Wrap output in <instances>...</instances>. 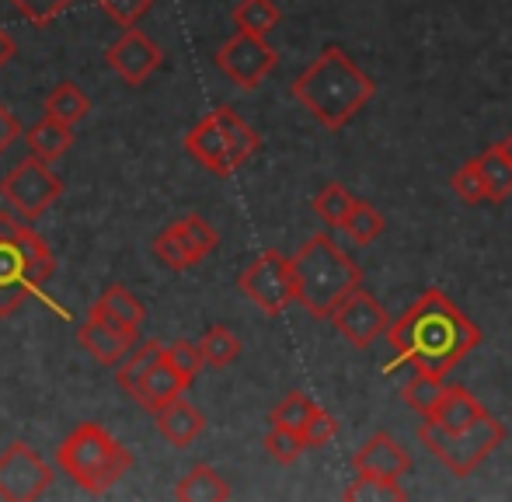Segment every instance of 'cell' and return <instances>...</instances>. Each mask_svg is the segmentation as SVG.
<instances>
[{
	"label": "cell",
	"mask_w": 512,
	"mask_h": 502,
	"mask_svg": "<svg viewBox=\"0 0 512 502\" xmlns=\"http://www.w3.org/2000/svg\"><path fill=\"white\" fill-rule=\"evenodd\" d=\"M164 360L171 363V367L178 370L185 380H196L199 377V370L206 367V360H203V349L199 346H192V342H185V339H178V342H171V346H164Z\"/></svg>",
	"instance_id": "cell-36"
},
{
	"label": "cell",
	"mask_w": 512,
	"mask_h": 502,
	"mask_svg": "<svg viewBox=\"0 0 512 502\" xmlns=\"http://www.w3.org/2000/svg\"><path fill=\"white\" fill-rule=\"evenodd\" d=\"M199 349H203L206 367L223 370L241 356V339H237L227 325H213V328H206V335L199 339Z\"/></svg>",
	"instance_id": "cell-27"
},
{
	"label": "cell",
	"mask_w": 512,
	"mask_h": 502,
	"mask_svg": "<svg viewBox=\"0 0 512 502\" xmlns=\"http://www.w3.org/2000/svg\"><path fill=\"white\" fill-rule=\"evenodd\" d=\"M478 164H481V175H485V182H488V196H492V203L509 199L512 196V161L502 154L499 143L488 147V150H481Z\"/></svg>",
	"instance_id": "cell-25"
},
{
	"label": "cell",
	"mask_w": 512,
	"mask_h": 502,
	"mask_svg": "<svg viewBox=\"0 0 512 502\" xmlns=\"http://www.w3.org/2000/svg\"><path fill=\"white\" fill-rule=\"evenodd\" d=\"M21 136V126H18V119L11 116V112L0 105V154H4L7 147H11L14 140Z\"/></svg>",
	"instance_id": "cell-40"
},
{
	"label": "cell",
	"mask_w": 512,
	"mask_h": 502,
	"mask_svg": "<svg viewBox=\"0 0 512 502\" xmlns=\"http://www.w3.org/2000/svg\"><path fill=\"white\" fill-rule=\"evenodd\" d=\"M53 272L56 258L46 241L18 217L0 213V318H11L32 297H42Z\"/></svg>",
	"instance_id": "cell-4"
},
{
	"label": "cell",
	"mask_w": 512,
	"mask_h": 502,
	"mask_svg": "<svg viewBox=\"0 0 512 502\" xmlns=\"http://www.w3.org/2000/svg\"><path fill=\"white\" fill-rule=\"evenodd\" d=\"M502 440H506V426L499 419H492V415H485V419L471 422L464 429H443L432 426V422L418 426V443H425V450L457 478L471 475L485 457H492L502 447Z\"/></svg>",
	"instance_id": "cell-7"
},
{
	"label": "cell",
	"mask_w": 512,
	"mask_h": 502,
	"mask_svg": "<svg viewBox=\"0 0 512 502\" xmlns=\"http://www.w3.org/2000/svg\"><path fill=\"white\" fill-rule=\"evenodd\" d=\"M175 234H178V241L185 245V251L192 255V262H203V258H209L216 251V245H220V238H216V231H213V224L209 220H203L199 213H189V217H182V220H175Z\"/></svg>",
	"instance_id": "cell-23"
},
{
	"label": "cell",
	"mask_w": 512,
	"mask_h": 502,
	"mask_svg": "<svg viewBox=\"0 0 512 502\" xmlns=\"http://www.w3.org/2000/svg\"><path fill=\"white\" fill-rule=\"evenodd\" d=\"M175 499L182 502H223L230 499V485L220 478V471L209 464H196L182 482L175 485Z\"/></svg>",
	"instance_id": "cell-21"
},
{
	"label": "cell",
	"mask_w": 512,
	"mask_h": 502,
	"mask_svg": "<svg viewBox=\"0 0 512 502\" xmlns=\"http://www.w3.org/2000/svg\"><path fill=\"white\" fill-rule=\"evenodd\" d=\"M14 7H18L21 18H28L32 25H49V21H56L63 11L70 7V0H11Z\"/></svg>",
	"instance_id": "cell-37"
},
{
	"label": "cell",
	"mask_w": 512,
	"mask_h": 502,
	"mask_svg": "<svg viewBox=\"0 0 512 502\" xmlns=\"http://www.w3.org/2000/svg\"><path fill=\"white\" fill-rule=\"evenodd\" d=\"M345 234H349L356 245H373V241L384 234L387 220L380 217V210H373L370 203H363V199H356V206H352L349 220H345Z\"/></svg>",
	"instance_id": "cell-32"
},
{
	"label": "cell",
	"mask_w": 512,
	"mask_h": 502,
	"mask_svg": "<svg viewBox=\"0 0 512 502\" xmlns=\"http://www.w3.org/2000/svg\"><path fill=\"white\" fill-rule=\"evenodd\" d=\"M53 485V468L28 443H11L0 454V499L32 502L42 499Z\"/></svg>",
	"instance_id": "cell-11"
},
{
	"label": "cell",
	"mask_w": 512,
	"mask_h": 502,
	"mask_svg": "<svg viewBox=\"0 0 512 502\" xmlns=\"http://www.w3.org/2000/svg\"><path fill=\"white\" fill-rule=\"evenodd\" d=\"M185 387H189V380H185V377L178 374V370L171 367V363L161 356V363H154V370H150V374L143 377V384H140V391L133 394V401H136L140 408H147L150 415H154V412H161V408L168 405V401L182 398Z\"/></svg>",
	"instance_id": "cell-17"
},
{
	"label": "cell",
	"mask_w": 512,
	"mask_h": 502,
	"mask_svg": "<svg viewBox=\"0 0 512 502\" xmlns=\"http://www.w3.org/2000/svg\"><path fill=\"white\" fill-rule=\"evenodd\" d=\"M63 196V182L49 171V164L42 157H28V161L14 164L0 182V199L11 206L14 213H21V220H35Z\"/></svg>",
	"instance_id": "cell-9"
},
{
	"label": "cell",
	"mask_w": 512,
	"mask_h": 502,
	"mask_svg": "<svg viewBox=\"0 0 512 502\" xmlns=\"http://www.w3.org/2000/svg\"><path fill=\"white\" fill-rule=\"evenodd\" d=\"M25 143L32 147L35 157H42L46 164H53L56 157L67 154L70 143H74V126L60 123V119H53V116H42L39 123L25 133Z\"/></svg>",
	"instance_id": "cell-19"
},
{
	"label": "cell",
	"mask_w": 512,
	"mask_h": 502,
	"mask_svg": "<svg viewBox=\"0 0 512 502\" xmlns=\"http://www.w3.org/2000/svg\"><path fill=\"white\" fill-rule=\"evenodd\" d=\"M293 283L297 304L310 318H331L335 307L363 286V272L328 234H314L293 255Z\"/></svg>",
	"instance_id": "cell-3"
},
{
	"label": "cell",
	"mask_w": 512,
	"mask_h": 502,
	"mask_svg": "<svg viewBox=\"0 0 512 502\" xmlns=\"http://www.w3.org/2000/svg\"><path fill=\"white\" fill-rule=\"evenodd\" d=\"M335 433H338V422H335V415H331V412H324V408H317V412H314V419H310L307 426H304V443H307V450L324 447V443H328Z\"/></svg>",
	"instance_id": "cell-39"
},
{
	"label": "cell",
	"mask_w": 512,
	"mask_h": 502,
	"mask_svg": "<svg viewBox=\"0 0 512 502\" xmlns=\"http://www.w3.org/2000/svg\"><path fill=\"white\" fill-rule=\"evenodd\" d=\"M279 7L272 0H237L234 4V25L237 32H251V35H265L279 25Z\"/></svg>",
	"instance_id": "cell-26"
},
{
	"label": "cell",
	"mask_w": 512,
	"mask_h": 502,
	"mask_svg": "<svg viewBox=\"0 0 512 502\" xmlns=\"http://www.w3.org/2000/svg\"><path fill=\"white\" fill-rule=\"evenodd\" d=\"M98 311H105L112 321H119V325L126 328H140L143 318H147V307H143L140 297H133V293L126 290V286H108V290L102 293V297L95 300Z\"/></svg>",
	"instance_id": "cell-24"
},
{
	"label": "cell",
	"mask_w": 512,
	"mask_h": 502,
	"mask_svg": "<svg viewBox=\"0 0 512 502\" xmlns=\"http://www.w3.org/2000/svg\"><path fill=\"white\" fill-rule=\"evenodd\" d=\"M154 426L171 447H189V443H196L199 436H203L206 415L199 412L192 401L175 398V401H168L161 412H154Z\"/></svg>",
	"instance_id": "cell-16"
},
{
	"label": "cell",
	"mask_w": 512,
	"mask_h": 502,
	"mask_svg": "<svg viewBox=\"0 0 512 502\" xmlns=\"http://www.w3.org/2000/svg\"><path fill=\"white\" fill-rule=\"evenodd\" d=\"M77 339H81V346L88 349L98 363H105V367H119L122 356L140 342V328L119 325V321H112L105 311H98V307L91 304L88 321L81 325Z\"/></svg>",
	"instance_id": "cell-13"
},
{
	"label": "cell",
	"mask_w": 512,
	"mask_h": 502,
	"mask_svg": "<svg viewBox=\"0 0 512 502\" xmlns=\"http://www.w3.org/2000/svg\"><path fill=\"white\" fill-rule=\"evenodd\" d=\"M443 391H446V384H443V377H432V374H418L415 370V377L405 384V391H401V398L408 401V408H415L422 419H429L432 415V408L439 405V398H443Z\"/></svg>",
	"instance_id": "cell-30"
},
{
	"label": "cell",
	"mask_w": 512,
	"mask_h": 502,
	"mask_svg": "<svg viewBox=\"0 0 512 502\" xmlns=\"http://www.w3.org/2000/svg\"><path fill=\"white\" fill-rule=\"evenodd\" d=\"M98 4H102V11L112 21H119L122 28H133L136 21L154 7V0H98Z\"/></svg>",
	"instance_id": "cell-38"
},
{
	"label": "cell",
	"mask_w": 512,
	"mask_h": 502,
	"mask_svg": "<svg viewBox=\"0 0 512 502\" xmlns=\"http://www.w3.org/2000/svg\"><path fill=\"white\" fill-rule=\"evenodd\" d=\"M290 91L324 129H342L377 95V84L342 46H324Z\"/></svg>",
	"instance_id": "cell-2"
},
{
	"label": "cell",
	"mask_w": 512,
	"mask_h": 502,
	"mask_svg": "<svg viewBox=\"0 0 512 502\" xmlns=\"http://www.w3.org/2000/svg\"><path fill=\"white\" fill-rule=\"evenodd\" d=\"M279 53L265 42V35L234 32L220 49H216V67L237 84V88L251 91L276 70Z\"/></svg>",
	"instance_id": "cell-10"
},
{
	"label": "cell",
	"mask_w": 512,
	"mask_h": 502,
	"mask_svg": "<svg viewBox=\"0 0 512 502\" xmlns=\"http://www.w3.org/2000/svg\"><path fill=\"white\" fill-rule=\"evenodd\" d=\"M265 450H269L272 461H279V464H297L300 454L307 450V443H304V433H293V429L272 426L269 436H265Z\"/></svg>",
	"instance_id": "cell-34"
},
{
	"label": "cell",
	"mask_w": 512,
	"mask_h": 502,
	"mask_svg": "<svg viewBox=\"0 0 512 502\" xmlns=\"http://www.w3.org/2000/svg\"><path fill=\"white\" fill-rule=\"evenodd\" d=\"M7 60H14V39L0 28V70L7 67Z\"/></svg>",
	"instance_id": "cell-41"
},
{
	"label": "cell",
	"mask_w": 512,
	"mask_h": 502,
	"mask_svg": "<svg viewBox=\"0 0 512 502\" xmlns=\"http://www.w3.org/2000/svg\"><path fill=\"white\" fill-rule=\"evenodd\" d=\"M352 206H356V196H352V192L345 189V185H338V182H328L314 196V213L331 227H342L345 220H349Z\"/></svg>",
	"instance_id": "cell-29"
},
{
	"label": "cell",
	"mask_w": 512,
	"mask_h": 502,
	"mask_svg": "<svg viewBox=\"0 0 512 502\" xmlns=\"http://www.w3.org/2000/svg\"><path fill=\"white\" fill-rule=\"evenodd\" d=\"M154 258L161 265H168V269H175V272L192 269V265H196L189 251H185V245L178 241V234H175V227H171V224L154 238Z\"/></svg>",
	"instance_id": "cell-35"
},
{
	"label": "cell",
	"mask_w": 512,
	"mask_h": 502,
	"mask_svg": "<svg viewBox=\"0 0 512 502\" xmlns=\"http://www.w3.org/2000/svg\"><path fill=\"white\" fill-rule=\"evenodd\" d=\"M450 185H453V192H457L464 203H492V196H488V182H485V175H481V164H478V157L474 161H467L460 171H453V178H450Z\"/></svg>",
	"instance_id": "cell-33"
},
{
	"label": "cell",
	"mask_w": 512,
	"mask_h": 502,
	"mask_svg": "<svg viewBox=\"0 0 512 502\" xmlns=\"http://www.w3.org/2000/svg\"><path fill=\"white\" fill-rule=\"evenodd\" d=\"M352 468H356V475L405 478L411 471V457L391 433H373L370 440L352 454Z\"/></svg>",
	"instance_id": "cell-15"
},
{
	"label": "cell",
	"mask_w": 512,
	"mask_h": 502,
	"mask_svg": "<svg viewBox=\"0 0 512 502\" xmlns=\"http://www.w3.org/2000/svg\"><path fill=\"white\" fill-rule=\"evenodd\" d=\"M485 405H481L478 398H474L467 387L460 384H446L443 398H439V405L432 408V415L425 422H432V426H443V429H464L471 426V422L485 419Z\"/></svg>",
	"instance_id": "cell-18"
},
{
	"label": "cell",
	"mask_w": 512,
	"mask_h": 502,
	"mask_svg": "<svg viewBox=\"0 0 512 502\" xmlns=\"http://www.w3.org/2000/svg\"><path fill=\"white\" fill-rule=\"evenodd\" d=\"M42 109H46V116L60 119V123L77 126L91 112V98L84 95L77 84L63 81V84H56V88L49 91V98H46V105H42Z\"/></svg>",
	"instance_id": "cell-22"
},
{
	"label": "cell",
	"mask_w": 512,
	"mask_h": 502,
	"mask_svg": "<svg viewBox=\"0 0 512 502\" xmlns=\"http://www.w3.org/2000/svg\"><path fill=\"white\" fill-rule=\"evenodd\" d=\"M328 321L335 325V332L356 349H370L373 342H377L380 335H387V328H391L387 307L380 304L373 293H366L363 286H359L356 293H349V297L335 307V314H331Z\"/></svg>",
	"instance_id": "cell-12"
},
{
	"label": "cell",
	"mask_w": 512,
	"mask_h": 502,
	"mask_svg": "<svg viewBox=\"0 0 512 502\" xmlns=\"http://www.w3.org/2000/svg\"><path fill=\"white\" fill-rule=\"evenodd\" d=\"M258 147H262V136L244 123L234 109H227V105L213 109L185 133V150L206 171H213L220 178L234 175L244 161H251L258 154Z\"/></svg>",
	"instance_id": "cell-6"
},
{
	"label": "cell",
	"mask_w": 512,
	"mask_h": 502,
	"mask_svg": "<svg viewBox=\"0 0 512 502\" xmlns=\"http://www.w3.org/2000/svg\"><path fill=\"white\" fill-rule=\"evenodd\" d=\"M161 356H164V346H161V342H154V339L136 342V346L129 349L126 356H122L119 374H115V380H119V387L129 394V398H133V394L140 391L143 377H147L150 370H154V363H161Z\"/></svg>",
	"instance_id": "cell-20"
},
{
	"label": "cell",
	"mask_w": 512,
	"mask_h": 502,
	"mask_svg": "<svg viewBox=\"0 0 512 502\" xmlns=\"http://www.w3.org/2000/svg\"><path fill=\"white\" fill-rule=\"evenodd\" d=\"M349 502H398L408 499L398 478H380V475H356V482L345 489Z\"/></svg>",
	"instance_id": "cell-28"
},
{
	"label": "cell",
	"mask_w": 512,
	"mask_h": 502,
	"mask_svg": "<svg viewBox=\"0 0 512 502\" xmlns=\"http://www.w3.org/2000/svg\"><path fill=\"white\" fill-rule=\"evenodd\" d=\"M56 464L67 478H74V485H81L91 496L115 489L126 478V471L133 468V454L115 440L108 429L98 422H84L77 426L67 440L56 450Z\"/></svg>",
	"instance_id": "cell-5"
},
{
	"label": "cell",
	"mask_w": 512,
	"mask_h": 502,
	"mask_svg": "<svg viewBox=\"0 0 512 502\" xmlns=\"http://www.w3.org/2000/svg\"><path fill=\"white\" fill-rule=\"evenodd\" d=\"M394 360L387 363V374L394 367H415L418 374L446 377L471 349L481 346V328L446 297L443 290H425L415 304L387 328Z\"/></svg>",
	"instance_id": "cell-1"
},
{
	"label": "cell",
	"mask_w": 512,
	"mask_h": 502,
	"mask_svg": "<svg viewBox=\"0 0 512 502\" xmlns=\"http://www.w3.org/2000/svg\"><path fill=\"white\" fill-rule=\"evenodd\" d=\"M105 60H108V67L122 77V81L136 88V84H143L157 67H161L164 53L143 32L129 28V32H122V39L115 42V46H108Z\"/></svg>",
	"instance_id": "cell-14"
},
{
	"label": "cell",
	"mask_w": 512,
	"mask_h": 502,
	"mask_svg": "<svg viewBox=\"0 0 512 502\" xmlns=\"http://www.w3.org/2000/svg\"><path fill=\"white\" fill-rule=\"evenodd\" d=\"M314 412H317V405L307 398V394H300V391H290L283 401H279L276 408H272V415H269V422L272 426H283V429H293V433H304V426L310 419H314Z\"/></svg>",
	"instance_id": "cell-31"
},
{
	"label": "cell",
	"mask_w": 512,
	"mask_h": 502,
	"mask_svg": "<svg viewBox=\"0 0 512 502\" xmlns=\"http://www.w3.org/2000/svg\"><path fill=\"white\" fill-rule=\"evenodd\" d=\"M237 290L269 318L286 311L290 300H297V283H293V258L283 251L269 248L237 276Z\"/></svg>",
	"instance_id": "cell-8"
},
{
	"label": "cell",
	"mask_w": 512,
	"mask_h": 502,
	"mask_svg": "<svg viewBox=\"0 0 512 502\" xmlns=\"http://www.w3.org/2000/svg\"><path fill=\"white\" fill-rule=\"evenodd\" d=\"M499 147H502V154H506V157H509V161H512V133L506 136V140H502V143H499Z\"/></svg>",
	"instance_id": "cell-42"
}]
</instances>
